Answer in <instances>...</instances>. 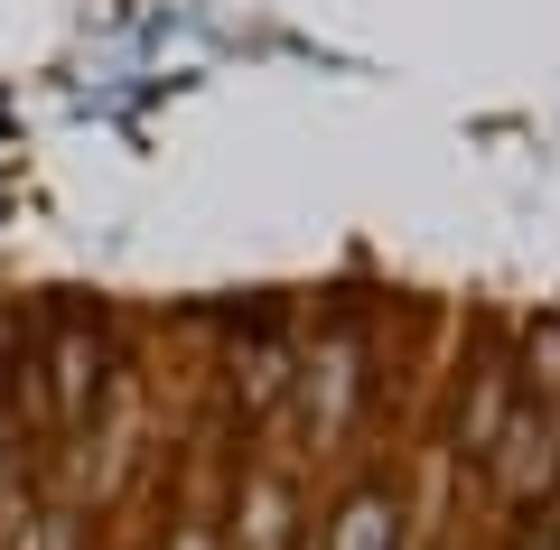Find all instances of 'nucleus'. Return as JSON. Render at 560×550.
<instances>
[{"instance_id": "1", "label": "nucleus", "mask_w": 560, "mask_h": 550, "mask_svg": "<svg viewBox=\"0 0 560 550\" xmlns=\"http://www.w3.org/2000/svg\"><path fill=\"white\" fill-rule=\"evenodd\" d=\"M486 467H495V494L504 504H533V494L560 485V411H514L495 430V448H486Z\"/></svg>"}, {"instance_id": "2", "label": "nucleus", "mask_w": 560, "mask_h": 550, "mask_svg": "<svg viewBox=\"0 0 560 550\" xmlns=\"http://www.w3.org/2000/svg\"><path fill=\"white\" fill-rule=\"evenodd\" d=\"M47 393H57V420H84L103 393V346L94 336H57V354H47Z\"/></svg>"}, {"instance_id": "3", "label": "nucleus", "mask_w": 560, "mask_h": 550, "mask_svg": "<svg viewBox=\"0 0 560 550\" xmlns=\"http://www.w3.org/2000/svg\"><path fill=\"white\" fill-rule=\"evenodd\" d=\"M337 550H393V523H401V504H393V494H383V485H364L355 494V504H346L337 513Z\"/></svg>"}, {"instance_id": "4", "label": "nucleus", "mask_w": 560, "mask_h": 550, "mask_svg": "<svg viewBox=\"0 0 560 550\" xmlns=\"http://www.w3.org/2000/svg\"><path fill=\"white\" fill-rule=\"evenodd\" d=\"M178 550H215V541H206V531H187V541H178Z\"/></svg>"}]
</instances>
